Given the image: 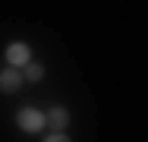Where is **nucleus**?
Returning <instances> with one entry per match:
<instances>
[{
	"label": "nucleus",
	"mask_w": 148,
	"mask_h": 142,
	"mask_svg": "<svg viewBox=\"0 0 148 142\" xmlns=\"http://www.w3.org/2000/svg\"><path fill=\"white\" fill-rule=\"evenodd\" d=\"M19 85H22V73H19V70L10 66V70L0 73V88H3V92H16Z\"/></svg>",
	"instance_id": "nucleus-2"
},
{
	"label": "nucleus",
	"mask_w": 148,
	"mask_h": 142,
	"mask_svg": "<svg viewBox=\"0 0 148 142\" xmlns=\"http://www.w3.org/2000/svg\"><path fill=\"white\" fill-rule=\"evenodd\" d=\"M25 73H29V79H41V76H44V70H41L38 63H29V70H25Z\"/></svg>",
	"instance_id": "nucleus-5"
},
{
	"label": "nucleus",
	"mask_w": 148,
	"mask_h": 142,
	"mask_svg": "<svg viewBox=\"0 0 148 142\" xmlns=\"http://www.w3.org/2000/svg\"><path fill=\"white\" fill-rule=\"evenodd\" d=\"M6 60H10L13 66H22V63H29V48H25V44H10V51H6Z\"/></svg>",
	"instance_id": "nucleus-3"
},
{
	"label": "nucleus",
	"mask_w": 148,
	"mask_h": 142,
	"mask_svg": "<svg viewBox=\"0 0 148 142\" xmlns=\"http://www.w3.org/2000/svg\"><path fill=\"white\" fill-rule=\"evenodd\" d=\"M66 120H69V117H66V111H63V108H54V111H51V123H54V126H66Z\"/></svg>",
	"instance_id": "nucleus-4"
},
{
	"label": "nucleus",
	"mask_w": 148,
	"mask_h": 142,
	"mask_svg": "<svg viewBox=\"0 0 148 142\" xmlns=\"http://www.w3.org/2000/svg\"><path fill=\"white\" fill-rule=\"evenodd\" d=\"M41 123H44V117L38 111H32V108L19 111V126H22V130H32V133H35V130H41Z\"/></svg>",
	"instance_id": "nucleus-1"
}]
</instances>
